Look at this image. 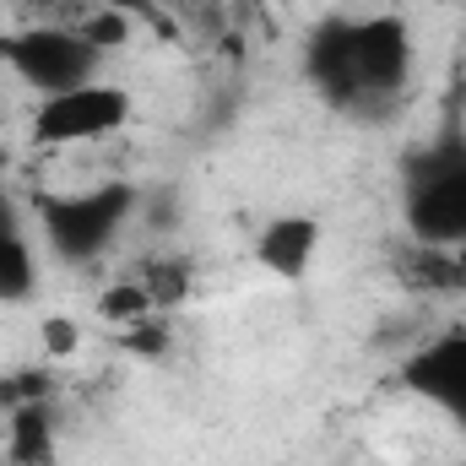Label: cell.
<instances>
[{
    "label": "cell",
    "instance_id": "cell-10",
    "mask_svg": "<svg viewBox=\"0 0 466 466\" xmlns=\"http://www.w3.org/2000/svg\"><path fill=\"white\" fill-rule=\"evenodd\" d=\"M44 337H49V352H71V348H76V331H71V326H55V320H49V331H44Z\"/></svg>",
    "mask_w": 466,
    "mask_h": 466
},
{
    "label": "cell",
    "instance_id": "cell-6",
    "mask_svg": "<svg viewBox=\"0 0 466 466\" xmlns=\"http://www.w3.org/2000/svg\"><path fill=\"white\" fill-rule=\"evenodd\" d=\"M401 390L429 401L466 434V326H451L401 358Z\"/></svg>",
    "mask_w": 466,
    "mask_h": 466
},
{
    "label": "cell",
    "instance_id": "cell-1",
    "mask_svg": "<svg viewBox=\"0 0 466 466\" xmlns=\"http://www.w3.org/2000/svg\"><path fill=\"white\" fill-rule=\"evenodd\" d=\"M418 44L401 16H331L304 44L309 87L358 119H390L412 93Z\"/></svg>",
    "mask_w": 466,
    "mask_h": 466
},
{
    "label": "cell",
    "instance_id": "cell-8",
    "mask_svg": "<svg viewBox=\"0 0 466 466\" xmlns=\"http://www.w3.org/2000/svg\"><path fill=\"white\" fill-rule=\"evenodd\" d=\"M38 271H44V249L33 233V212L0 196V304H27L38 293Z\"/></svg>",
    "mask_w": 466,
    "mask_h": 466
},
{
    "label": "cell",
    "instance_id": "cell-7",
    "mask_svg": "<svg viewBox=\"0 0 466 466\" xmlns=\"http://www.w3.org/2000/svg\"><path fill=\"white\" fill-rule=\"evenodd\" d=\"M320 238H326L320 218L282 212V218H271L266 228L255 233V266L271 271L277 282H304L315 255H320Z\"/></svg>",
    "mask_w": 466,
    "mask_h": 466
},
{
    "label": "cell",
    "instance_id": "cell-4",
    "mask_svg": "<svg viewBox=\"0 0 466 466\" xmlns=\"http://www.w3.org/2000/svg\"><path fill=\"white\" fill-rule=\"evenodd\" d=\"M401 223L423 249H466V141H434L407 163Z\"/></svg>",
    "mask_w": 466,
    "mask_h": 466
},
{
    "label": "cell",
    "instance_id": "cell-3",
    "mask_svg": "<svg viewBox=\"0 0 466 466\" xmlns=\"http://www.w3.org/2000/svg\"><path fill=\"white\" fill-rule=\"evenodd\" d=\"M0 66L33 93L55 98L104 76V49L82 33V22H16L0 33Z\"/></svg>",
    "mask_w": 466,
    "mask_h": 466
},
{
    "label": "cell",
    "instance_id": "cell-5",
    "mask_svg": "<svg viewBox=\"0 0 466 466\" xmlns=\"http://www.w3.org/2000/svg\"><path fill=\"white\" fill-rule=\"evenodd\" d=\"M130 115H136L130 87L98 76V82H87V87L38 98V104H33V119H27V136H33V147H49V152L93 147V141L119 136V130L130 125Z\"/></svg>",
    "mask_w": 466,
    "mask_h": 466
},
{
    "label": "cell",
    "instance_id": "cell-2",
    "mask_svg": "<svg viewBox=\"0 0 466 466\" xmlns=\"http://www.w3.org/2000/svg\"><path fill=\"white\" fill-rule=\"evenodd\" d=\"M136 190L130 185H93V190H44L33 196V233L38 249L60 266H93L119 244V233L136 218Z\"/></svg>",
    "mask_w": 466,
    "mask_h": 466
},
{
    "label": "cell",
    "instance_id": "cell-9",
    "mask_svg": "<svg viewBox=\"0 0 466 466\" xmlns=\"http://www.w3.org/2000/svg\"><path fill=\"white\" fill-rule=\"evenodd\" d=\"M87 5H98V11H119V16H152V0H87Z\"/></svg>",
    "mask_w": 466,
    "mask_h": 466
}]
</instances>
